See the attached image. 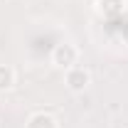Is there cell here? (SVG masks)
<instances>
[{"mask_svg": "<svg viewBox=\"0 0 128 128\" xmlns=\"http://www.w3.org/2000/svg\"><path fill=\"white\" fill-rule=\"evenodd\" d=\"M76 59H79V49L74 47V44H69V42L54 44V49H52V64H54V66L69 69V66L76 64Z\"/></svg>", "mask_w": 128, "mask_h": 128, "instance_id": "cell-1", "label": "cell"}, {"mask_svg": "<svg viewBox=\"0 0 128 128\" xmlns=\"http://www.w3.org/2000/svg\"><path fill=\"white\" fill-rule=\"evenodd\" d=\"M64 81H66L69 91L81 94V91H86V89H89V84H91V74H89V69H84V66H76V64H74V66H69V69H66Z\"/></svg>", "mask_w": 128, "mask_h": 128, "instance_id": "cell-2", "label": "cell"}, {"mask_svg": "<svg viewBox=\"0 0 128 128\" xmlns=\"http://www.w3.org/2000/svg\"><path fill=\"white\" fill-rule=\"evenodd\" d=\"M25 128H59V121L52 116V113H44V111H37L27 118V126Z\"/></svg>", "mask_w": 128, "mask_h": 128, "instance_id": "cell-3", "label": "cell"}, {"mask_svg": "<svg viewBox=\"0 0 128 128\" xmlns=\"http://www.w3.org/2000/svg\"><path fill=\"white\" fill-rule=\"evenodd\" d=\"M98 12L104 17H116L123 12V0H98Z\"/></svg>", "mask_w": 128, "mask_h": 128, "instance_id": "cell-4", "label": "cell"}, {"mask_svg": "<svg viewBox=\"0 0 128 128\" xmlns=\"http://www.w3.org/2000/svg\"><path fill=\"white\" fill-rule=\"evenodd\" d=\"M12 86H15V69L0 64V91H10Z\"/></svg>", "mask_w": 128, "mask_h": 128, "instance_id": "cell-5", "label": "cell"}, {"mask_svg": "<svg viewBox=\"0 0 128 128\" xmlns=\"http://www.w3.org/2000/svg\"><path fill=\"white\" fill-rule=\"evenodd\" d=\"M123 40H126V44H128V27L123 30Z\"/></svg>", "mask_w": 128, "mask_h": 128, "instance_id": "cell-6", "label": "cell"}]
</instances>
